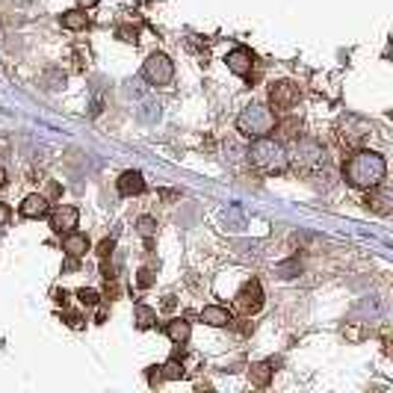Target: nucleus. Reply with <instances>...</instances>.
Here are the masks:
<instances>
[{"label":"nucleus","mask_w":393,"mask_h":393,"mask_svg":"<svg viewBox=\"0 0 393 393\" xmlns=\"http://www.w3.org/2000/svg\"><path fill=\"white\" fill-rule=\"evenodd\" d=\"M385 172H388V163L376 151H355L346 160V166H343V178L355 190H376L385 181Z\"/></svg>","instance_id":"nucleus-1"},{"label":"nucleus","mask_w":393,"mask_h":393,"mask_svg":"<svg viewBox=\"0 0 393 393\" xmlns=\"http://www.w3.org/2000/svg\"><path fill=\"white\" fill-rule=\"evenodd\" d=\"M249 160L258 166L260 172H284L287 169V151H284V145L281 142H275V139H267V136H258V139L251 142V148H249Z\"/></svg>","instance_id":"nucleus-2"},{"label":"nucleus","mask_w":393,"mask_h":393,"mask_svg":"<svg viewBox=\"0 0 393 393\" xmlns=\"http://www.w3.org/2000/svg\"><path fill=\"white\" fill-rule=\"evenodd\" d=\"M275 127V115L269 106H260V104H251L245 106L237 119V131L245 133L249 139H258V136H267L269 131Z\"/></svg>","instance_id":"nucleus-3"},{"label":"nucleus","mask_w":393,"mask_h":393,"mask_svg":"<svg viewBox=\"0 0 393 393\" xmlns=\"http://www.w3.org/2000/svg\"><path fill=\"white\" fill-rule=\"evenodd\" d=\"M142 77H145V80H148L151 86H166V83H172V77H175V63H172L166 54H151L148 60H145V65H142Z\"/></svg>","instance_id":"nucleus-4"},{"label":"nucleus","mask_w":393,"mask_h":393,"mask_svg":"<svg viewBox=\"0 0 393 393\" xmlns=\"http://www.w3.org/2000/svg\"><path fill=\"white\" fill-rule=\"evenodd\" d=\"M287 160H293L299 169H311L313 163L322 160V145L311 136H299L296 145H293V154H287Z\"/></svg>","instance_id":"nucleus-5"},{"label":"nucleus","mask_w":393,"mask_h":393,"mask_svg":"<svg viewBox=\"0 0 393 393\" xmlns=\"http://www.w3.org/2000/svg\"><path fill=\"white\" fill-rule=\"evenodd\" d=\"M299 86L293 83V80H278V83H272L269 86V104H272V110H293V106L299 104Z\"/></svg>","instance_id":"nucleus-6"},{"label":"nucleus","mask_w":393,"mask_h":393,"mask_svg":"<svg viewBox=\"0 0 393 393\" xmlns=\"http://www.w3.org/2000/svg\"><path fill=\"white\" fill-rule=\"evenodd\" d=\"M237 308H240L243 313H249V317L263 308V287H260L258 278H251V281L243 284V290L237 293Z\"/></svg>","instance_id":"nucleus-7"},{"label":"nucleus","mask_w":393,"mask_h":393,"mask_svg":"<svg viewBox=\"0 0 393 393\" xmlns=\"http://www.w3.org/2000/svg\"><path fill=\"white\" fill-rule=\"evenodd\" d=\"M77 219H80V210H77L74 204H56L51 213V228L56 234H68L77 228Z\"/></svg>","instance_id":"nucleus-8"},{"label":"nucleus","mask_w":393,"mask_h":393,"mask_svg":"<svg viewBox=\"0 0 393 393\" xmlns=\"http://www.w3.org/2000/svg\"><path fill=\"white\" fill-rule=\"evenodd\" d=\"M225 63H228V71H234L237 77H249L251 65H254V54L249 47H234V51L225 56Z\"/></svg>","instance_id":"nucleus-9"},{"label":"nucleus","mask_w":393,"mask_h":393,"mask_svg":"<svg viewBox=\"0 0 393 393\" xmlns=\"http://www.w3.org/2000/svg\"><path fill=\"white\" fill-rule=\"evenodd\" d=\"M63 249H65L68 258H74V260L86 258V251H89V237L80 231H68V234H63Z\"/></svg>","instance_id":"nucleus-10"},{"label":"nucleus","mask_w":393,"mask_h":393,"mask_svg":"<svg viewBox=\"0 0 393 393\" xmlns=\"http://www.w3.org/2000/svg\"><path fill=\"white\" fill-rule=\"evenodd\" d=\"M18 210H21L24 219H42V216L51 213V204H47L45 195L33 192V195H27V199L21 201V207H18Z\"/></svg>","instance_id":"nucleus-11"},{"label":"nucleus","mask_w":393,"mask_h":393,"mask_svg":"<svg viewBox=\"0 0 393 393\" xmlns=\"http://www.w3.org/2000/svg\"><path fill=\"white\" fill-rule=\"evenodd\" d=\"M119 192L122 195H127V199H131V195H139V192H145V178H142V172H136V169H131V172H124L122 178H119Z\"/></svg>","instance_id":"nucleus-12"},{"label":"nucleus","mask_w":393,"mask_h":393,"mask_svg":"<svg viewBox=\"0 0 393 393\" xmlns=\"http://www.w3.org/2000/svg\"><path fill=\"white\" fill-rule=\"evenodd\" d=\"M201 322H207L213 328H222V326H231L234 317L228 308H222V304H207V308L201 311Z\"/></svg>","instance_id":"nucleus-13"},{"label":"nucleus","mask_w":393,"mask_h":393,"mask_svg":"<svg viewBox=\"0 0 393 393\" xmlns=\"http://www.w3.org/2000/svg\"><path fill=\"white\" fill-rule=\"evenodd\" d=\"M166 334H169V340L175 343V346H183V343L190 340V334H192V326L186 319H172L169 326H166Z\"/></svg>","instance_id":"nucleus-14"},{"label":"nucleus","mask_w":393,"mask_h":393,"mask_svg":"<svg viewBox=\"0 0 393 393\" xmlns=\"http://www.w3.org/2000/svg\"><path fill=\"white\" fill-rule=\"evenodd\" d=\"M249 379H251V385H258V388H267V385H269V379H272V363H269V361L251 363V370H249Z\"/></svg>","instance_id":"nucleus-15"},{"label":"nucleus","mask_w":393,"mask_h":393,"mask_svg":"<svg viewBox=\"0 0 393 393\" xmlns=\"http://www.w3.org/2000/svg\"><path fill=\"white\" fill-rule=\"evenodd\" d=\"M60 21H63L65 30H83V27L89 24V18H86L83 9H71V12H65V15L60 18Z\"/></svg>","instance_id":"nucleus-16"},{"label":"nucleus","mask_w":393,"mask_h":393,"mask_svg":"<svg viewBox=\"0 0 393 393\" xmlns=\"http://www.w3.org/2000/svg\"><path fill=\"white\" fill-rule=\"evenodd\" d=\"M160 376L169 379V381H178V379L186 376V370H183V363H181L178 358H172L169 363H166V367H160Z\"/></svg>","instance_id":"nucleus-17"},{"label":"nucleus","mask_w":393,"mask_h":393,"mask_svg":"<svg viewBox=\"0 0 393 393\" xmlns=\"http://www.w3.org/2000/svg\"><path fill=\"white\" fill-rule=\"evenodd\" d=\"M136 326L139 328H151L154 322H157V311H151V308H145V304H136Z\"/></svg>","instance_id":"nucleus-18"},{"label":"nucleus","mask_w":393,"mask_h":393,"mask_svg":"<svg viewBox=\"0 0 393 393\" xmlns=\"http://www.w3.org/2000/svg\"><path fill=\"white\" fill-rule=\"evenodd\" d=\"M77 299H80V304L83 308H95L98 302H101V296H98L95 290H89V287H83V290H77Z\"/></svg>","instance_id":"nucleus-19"},{"label":"nucleus","mask_w":393,"mask_h":393,"mask_svg":"<svg viewBox=\"0 0 393 393\" xmlns=\"http://www.w3.org/2000/svg\"><path fill=\"white\" fill-rule=\"evenodd\" d=\"M45 83H47V89H60V86L65 83V74H63V71H56V68H54V71H47V74H45Z\"/></svg>","instance_id":"nucleus-20"},{"label":"nucleus","mask_w":393,"mask_h":393,"mask_svg":"<svg viewBox=\"0 0 393 393\" xmlns=\"http://www.w3.org/2000/svg\"><path fill=\"white\" fill-rule=\"evenodd\" d=\"M136 228H139V234H142V237H151V234L157 231V222L151 219V216H142V219L136 222Z\"/></svg>","instance_id":"nucleus-21"},{"label":"nucleus","mask_w":393,"mask_h":393,"mask_svg":"<svg viewBox=\"0 0 393 393\" xmlns=\"http://www.w3.org/2000/svg\"><path fill=\"white\" fill-rule=\"evenodd\" d=\"M115 36H119L122 42H136V38H139V27H119Z\"/></svg>","instance_id":"nucleus-22"},{"label":"nucleus","mask_w":393,"mask_h":393,"mask_svg":"<svg viewBox=\"0 0 393 393\" xmlns=\"http://www.w3.org/2000/svg\"><path fill=\"white\" fill-rule=\"evenodd\" d=\"M113 249H115V243H113V240H104L101 245H98V258H104V260H106V258L113 254Z\"/></svg>","instance_id":"nucleus-23"},{"label":"nucleus","mask_w":393,"mask_h":393,"mask_svg":"<svg viewBox=\"0 0 393 393\" xmlns=\"http://www.w3.org/2000/svg\"><path fill=\"white\" fill-rule=\"evenodd\" d=\"M136 281H139V287H151V284H154L151 269H142V272H139V278H136Z\"/></svg>","instance_id":"nucleus-24"},{"label":"nucleus","mask_w":393,"mask_h":393,"mask_svg":"<svg viewBox=\"0 0 393 393\" xmlns=\"http://www.w3.org/2000/svg\"><path fill=\"white\" fill-rule=\"evenodd\" d=\"M148 381H151V385H160V381H163V376H160V367H151V372H148Z\"/></svg>","instance_id":"nucleus-25"},{"label":"nucleus","mask_w":393,"mask_h":393,"mask_svg":"<svg viewBox=\"0 0 393 393\" xmlns=\"http://www.w3.org/2000/svg\"><path fill=\"white\" fill-rule=\"evenodd\" d=\"M6 219H9V207H6L3 201H0V222H6Z\"/></svg>","instance_id":"nucleus-26"},{"label":"nucleus","mask_w":393,"mask_h":393,"mask_svg":"<svg viewBox=\"0 0 393 393\" xmlns=\"http://www.w3.org/2000/svg\"><path fill=\"white\" fill-rule=\"evenodd\" d=\"M3 186H6V169L0 166V190H3Z\"/></svg>","instance_id":"nucleus-27"},{"label":"nucleus","mask_w":393,"mask_h":393,"mask_svg":"<svg viewBox=\"0 0 393 393\" xmlns=\"http://www.w3.org/2000/svg\"><path fill=\"white\" fill-rule=\"evenodd\" d=\"M80 3H83V6H89V9H92V6H98V0H80Z\"/></svg>","instance_id":"nucleus-28"}]
</instances>
